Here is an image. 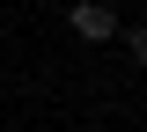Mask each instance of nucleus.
<instances>
[{
    "mask_svg": "<svg viewBox=\"0 0 147 132\" xmlns=\"http://www.w3.org/2000/svg\"><path fill=\"white\" fill-rule=\"evenodd\" d=\"M74 37H88V44H103V37H118V15H110L103 0H81V7H74Z\"/></svg>",
    "mask_w": 147,
    "mask_h": 132,
    "instance_id": "1",
    "label": "nucleus"
},
{
    "mask_svg": "<svg viewBox=\"0 0 147 132\" xmlns=\"http://www.w3.org/2000/svg\"><path fill=\"white\" fill-rule=\"evenodd\" d=\"M132 59H140V66H147V29H132Z\"/></svg>",
    "mask_w": 147,
    "mask_h": 132,
    "instance_id": "2",
    "label": "nucleus"
}]
</instances>
